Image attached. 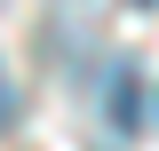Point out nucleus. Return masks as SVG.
Returning a JSON list of instances; mask_svg holds the SVG:
<instances>
[{
    "instance_id": "1",
    "label": "nucleus",
    "mask_w": 159,
    "mask_h": 151,
    "mask_svg": "<svg viewBox=\"0 0 159 151\" xmlns=\"http://www.w3.org/2000/svg\"><path fill=\"white\" fill-rule=\"evenodd\" d=\"M103 119H111V135H135V127H143V72H135L127 56L103 72Z\"/></svg>"
},
{
    "instance_id": "2",
    "label": "nucleus",
    "mask_w": 159,
    "mask_h": 151,
    "mask_svg": "<svg viewBox=\"0 0 159 151\" xmlns=\"http://www.w3.org/2000/svg\"><path fill=\"white\" fill-rule=\"evenodd\" d=\"M8 119H16V88H8V72H0V135H8Z\"/></svg>"
}]
</instances>
